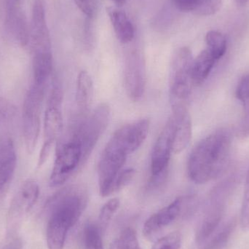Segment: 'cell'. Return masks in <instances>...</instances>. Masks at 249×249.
I'll return each instance as SVG.
<instances>
[{
	"label": "cell",
	"mask_w": 249,
	"mask_h": 249,
	"mask_svg": "<svg viewBox=\"0 0 249 249\" xmlns=\"http://www.w3.org/2000/svg\"><path fill=\"white\" fill-rule=\"evenodd\" d=\"M48 86L32 83L23 102L22 121L26 149L32 153L39 139L42 107Z\"/></svg>",
	"instance_id": "8992f818"
},
{
	"label": "cell",
	"mask_w": 249,
	"mask_h": 249,
	"mask_svg": "<svg viewBox=\"0 0 249 249\" xmlns=\"http://www.w3.org/2000/svg\"><path fill=\"white\" fill-rule=\"evenodd\" d=\"M127 156L124 148L111 138L98 165V182L99 193L102 197L113 194L115 181L122 171Z\"/></svg>",
	"instance_id": "ba28073f"
},
{
	"label": "cell",
	"mask_w": 249,
	"mask_h": 249,
	"mask_svg": "<svg viewBox=\"0 0 249 249\" xmlns=\"http://www.w3.org/2000/svg\"><path fill=\"white\" fill-rule=\"evenodd\" d=\"M29 44L32 53L52 50L43 0H35L34 3Z\"/></svg>",
	"instance_id": "4fadbf2b"
},
{
	"label": "cell",
	"mask_w": 249,
	"mask_h": 249,
	"mask_svg": "<svg viewBox=\"0 0 249 249\" xmlns=\"http://www.w3.org/2000/svg\"><path fill=\"white\" fill-rule=\"evenodd\" d=\"M39 187L35 180L28 179L22 184L10 205L9 222H13L28 213L37 201Z\"/></svg>",
	"instance_id": "2e32d148"
},
{
	"label": "cell",
	"mask_w": 249,
	"mask_h": 249,
	"mask_svg": "<svg viewBox=\"0 0 249 249\" xmlns=\"http://www.w3.org/2000/svg\"><path fill=\"white\" fill-rule=\"evenodd\" d=\"M218 61L207 48L194 58L192 67V78L194 87L201 86L205 83Z\"/></svg>",
	"instance_id": "d6986e66"
},
{
	"label": "cell",
	"mask_w": 249,
	"mask_h": 249,
	"mask_svg": "<svg viewBox=\"0 0 249 249\" xmlns=\"http://www.w3.org/2000/svg\"><path fill=\"white\" fill-rule=\"evenodd\" d=\"M241 225L245 231H249V168L246 178L244 199L241 208Z\"/></svg>",
	"instance_id": "f1b7e54d"
},
{
	"label": "cell",
	"mask_w": 249,
	"mask_h": 249,
	"mask_svg": "<svg viewBox=\"0 0 249 249\" xmlns=\"http://www.w3.org/2000/svg\"><path fill=\"white\" fill-rule=\"evenodd\" d=\"M112 1H113L114 2H115V4H118V5L121 6L124 4L126 0H112Z\"/></svg>",
	"instance_id": "836d02e7"
},
{
	"label": "cell",
	"mask_w": 249,
	"mask_h": 249,
	"mask_svg": "<svg viewBox=\"0 0 249 249\" xmlns=\"http://www.w3.org/2000/svg\"><path fill=\"white\" fill-rule=\"evenodd\" d=\"M17 166L14 142L10 136L0 138V203L4 201L13 182Z\"/></svg>",
	"instance_id": "8fae6325"
},
{
	"label": "cell",
	"mask_w": 249,
	"mask_h": 249,
	"mask_svg": "<svg viewBox=\"0 0 249 249\" xmlns=\"http://www.w3.org/2000/svg\"><path fill=\"white\" fill-rule=\"evenodd\" d=\"M120 205H121V201L119 199L112 198L108 200L101 209L98 225L102 232H105L106 231L114 214L119 209Z\"/></svg>",
	"instance_id": "484cf974"
},
{
	"label": "cell",
	"mask_w": 249,
	"mask_h": 249,
	"mask_svg": "<svg viewBox=\"0 0 249 249\" xmlns=\"http://www.w3.org/2000/svg\"><path fill=\"white\" fill-rule=\"evenodd\" d=\"M231 146L232 135L227 129L216 130L202 139L189 157V178L197 184L217 178L228 165Z\"/></svg>",
	"instance_id": "6da1fadb"
},
{
	"label": "cell",
	"mask_w": 249,
	"mask_h": 249,
	"mask_svg": "<svg viewBox=\"0 0 249 249\" xmlns=\"http://www.w3.org/2000/svg\"><path fill=\"white\" fill-rule=\"evenodd\" d=\"M193 53L187 47L176 53L171 62L170 99L172 109L186 106V102L194 87L192 78Z\"/></svg>",
	"instance_id": "277c9868"
},
{
	"label": "cell",
	"mask_w": 249,
	"mask_h": 249,
	"mask_svg": "<svg viewBox=\"0 0 249 249\" xmlns=\"http://www.w3.org/2000/svg\"><path fill=\"white\" fill-rule=\"evenodd\" d=\"M107 12L118 39L124 44L131 42L134 38V27L125 13L113 7H108Z\"/></svg>",
	"instance_id": "ffe728a7"
},
{
	"label": "cell",
	"mask_w": 249,
	"mask_h": 249,
	"mask_svg": "<svg viewBox=\"0 0 249 249\" xmlns=\"http://www.w3.org/2000/svg\"><path fill=\"white\" fill-rule=\"evenodd\" d=\"M236 228V220L232 219L225 224L213 238H209L203 249H227L231 244Z\"/></svg>",
	"instance_id": "603a6c76"
},
{
	"label": "cell",
	"mask_w": 249,
	"mask_h": 249,
	"mask_svg": "<svg viewBox=\"0 0 249 249\" xmlns=\"http://www.w3.org/2000/svg\"><path fill=\"white\" fill-rule=\"evenodd\" d=\"M77 7L84 14L89 17H92L93 15V5L90 0H74Z\"/></svg>",
	"instance_id": "1f68e13d"
},
{
	"label": "cell",
	"mask_w": 249,
	"mask_h": 249,
	"mask_svg": "<svg viewBox=\"0 0 249 249\" xmlns=\"http://www.w3.org/2000/svg\"><path fill=\"white\" fill-rule=\"evenodd\" d=\"M172 111L176 120L173 152L178 154L187 148L191 141L193 124L187 107L175 108Z\"/></svg>",
	"instance_id": "e0dca14e"
},
{
	"label": "cell",
	"mask_w": 249,
	"mask_h": 249,
	"mask_svg": "<svg viewBox=\"0 0 249 249\" xmlns=\"http://www.w3.org/2000/svg\"><path fill=\"white\" fill-rule=\"evenodd\" d=\"M135 174H136V171L133 168L123 169L115 181V186H114V193L120 191L125 187L132 181Z\"/></svg>",
	"instance_id": "4dcf8cb0"
},
{
	"label": "cell",
	"mask_w": 249,
	"mask_h": 249,
	"mask_svg": "<svg viewBox=\"0 0 249 249\" xmlns=\"http://www.w3.org/2000/svg\"><path fill=\"white\" fill-rule=\"evenodd\" d=\"M173 2L178 10L200 16H212L222 7V0H173Z\"/></svg>",
	"instance_id": "44dd1931"
},
{
	"label": "cell",
	"mask_w": 249,
	"mask_h": 249,
	"mask_svg": "<svg viewBox=\"0 0 249 249\" xmlns=\"http://www.w3.org/2000/svg\"><path fill=\"white\" fill-rule=\"evenodd\" d=\"M84 198L73 191H61L47 203L49 220L46 231L48 249H64L67 234L86 209Z\"/></svg>",
	"instance_id": "7a4b0ae2"
},
{
	"label": "cell",
	"mask_w": 249,
	"mask_h": 249,
	"mask_svg": "<svg viewBox=\"0 0 249 249\" xmlns=\"http://www.w3.org/2000/svg\"><path fill=\"white\" fill-rule=\"evenodd\" d=\"M5 6L4 29L7 35L21 46L29 42V32L26 14L21 3H7Z\"/></svg>",
	"instance_id": "7c38bea8"
},
{
	"label": "cell",
	"mask_w": 249,
	"mask_h": 249,
	"mask_svg": "<svg viewBox=\"0 0 249 249\" xmlns=\"http://www.w3.org/2000/svg\"><path fill=\"white\" fill-rule=\"evenodd\" d=\"M102 231L99 225L88 222L83 229V241L86 249H105L102 241Z\"/></svg>",
	"instance_id": "d4e9b609"
},
{
	"label": "cell",
	"mask_w": 249,
	"mask_h": 249,
	"mask_svg": "<svg viewBox=\"0 0 249 249\" xmlns=\"http://www.w3.org/2000/svg\"><path fill=\"white\" fill-rule=\"evenodd\" d=\"M235 96L243 104L244 107L249 105V74H246L240 80L237 86Z\"/></svg>",
	"instance_id": "f546056e"
},
{
	"label": "cell",
	"mask_w": 249,
	"mask_h": 249,
	"mask_svg": "<svg viewBox=\"0 0 249 249\" xmlns=\"http://www.w3.org/2000/svg\"><path fill=\"white\" fill-rule=\"evenodd\" d=\"M124 88L130 100L138 102L143 97L146 87V71L142 60L131 57L124 69Z\"/></svg>",
	"instance_id": "9a60e30c"
},
{
	"label": "cell",
	"mask_w": 249,
	"mask_h": 249,
	"mask_svg": "<svg viewBox=\"0 0 249 249\" xmlns=\"http://www.w3.org/2000/svg\"><path fill=\"white\" fill-rule=\"evenodd\" d=\"M93 96V83L88 71L83 70L77 76L76 102L80 112L86 115Z\"/></svg>",
	"instance_id": "7402d4cb"
},
{
	"label": "cell",
	"mask_w": 249,
	"mask_h": 249,
	"mask_svg": "<svg viewBox=\"0 0 249 249\" xmlns=\"http://www.w3.org/2000/svg\"><path fill=\"white\" fill-rule=\"evenodd\" d=\"M206 42L207 49L219 61L227 51L225 36L218 31H210L206 34Z\"/></svg>",
	"instance_id": "cb8c5ba5"
},
{
	"label": "cell",
	"mask_w": 249,
	"mask_h": 249,
	"mask_svg": "<svg viewBox=\"0 0 249 249\" xmlns=\"http://www.w3.org/2000/svg\"><path fill=\"white\" fill-rule=\"evenodd\" d=\"M118 249H142L138 241L136 231L132 228L124 230L117 241Z\"/></svg>",
	"instance_id": "4316f807"
},
{
	"label": "cell",
	"mask_w": 249,
	"mask_h": 249,
	"mask_svg": "<svg viewBox=\"0 0 249 249\" xmlns=\"http://www.w3.org/2000/svg\"><path fill=\"white\" fill-rule=\"evenodd\" d=\"M235 1L238 5L244 6L249 2V0H235Z\"/></svg>",
	"instance_id": "d6a6232c"
},
{
	"label": "cell",
	"mask_w": 249,
	"mask_h": 249,
	"mask_svg": "<svg viewBox=\"0 0 249 249\" xmlns=\"http://www.w3.org/2000/svg\"><path fill=\"white\" fill-rule=\"evenodd\" d=\"M32 82L48 86L53 70L52 50L32 53Z\"/></svg>",
	"instance_id": "ac0fdd59"
},
{
	"label": "cell",
	"mask_w": 249,
	"mask_h": 249,
	"mask_svg": "<svg viewBox=\"0 0 249 249\" xmlns=\"http://www.w3.org/2000/svg\"><path fill=\"white\" fill-rule=\"evenodd\" d=\"M197 197L194 196L179 197L168 206L152 214L143 225V234L148 240H152L165 228L181 216L188 217L197 210Z\"/></svg>",
	"instance_id": "52a82bcc"
},
{
	"label": "cell",
	"mask_w": 249,
	"mask_h": 249,
	"mask_svg": "<svg viewBox=\"0 0 249 249\" xmlns=\"http://www.w3.org/2000/svg\"><path fill=\"white\" fill-rule=\"evenodd\" d=\"M109 249H118V247H117V241H114V242L111 244Z\"/></svg>",
	"instance_id": "e575fe53"
},
{
	"label": "cell",
	"mask_w": 249,
	"mask_h": 249,
	"mask_svg": "<svg viewBox=\"0 0 249 249\" xmlns=\"http://www.w3.org/2000/svg\"><path fill=\"white\" fill-rule=\"evenodd\" d=\"M110 120V108L107 104H101L89 116L80 118L71 130L81 144L83 163L88 160L101 136L105 133Z\"/></svg>",
	"instance_id": "5b68a950"
},
{
	"label": "cell",
	"mask_w": 249,
	"mask_h": 249,
	"mask_svg": "<svg viewBox=\"0 0 249 249\" xmlns=\"http://www.w3.org/2000/svg\"><path fill=\"white\" fill-rule=\"evenodd\" d=\"M83 150L79 141L71 134L67 142L57 149L49 184L58 187L67 182L80 166L83 165Z\"/></svg>",
	"instance_id": "9c48e42d"
},
{
	"label": "cell",
	"mask_w": 249,
	"mask_h": 249,
	"mask_svg": "<svg viewBox=\"0 0 249 249\" xmlns=\"http://www.w3.org/2000/svg\"><path fill=\"white\" fill-rule=\"evenodd\" d=\"M149 127L150 122L149 120H139L122 126L115 131L112 138L129 155L136 152L146 140Z\"/></svg>",
	"instance_id": "5bb4252c"
},
{
	"label": "cell",
	"mask_w": 249,
	"mask_h": 249,
	"mask_svg": "<svg viewBox=\"0 0 249 249\" xmlns=\"http://www.w3.org/2000/svg\"><path fill=\"white\" fill-rule=\"evenodd\" d=\"M182 237L178 232H173L158 239L152 249H180Z\"/></svg>",
	"instance_id": "83f0119b"
},
{
	"label": "cell",
	"mask_w": 249,
	"mask_h": 249,
	"mask_svg": "<svg viewBox=\"0 0 249 249\" xmlns=\"http://www.w3.org/2000/svg\"><path fill=\"white\" fill-rule=\"evenodd\" d=\"M176 120L171 115L160 133L151 154V178L168 174V165L173 152Z\"/></svg>",
	"instance_id": "30bf717a"
},
{
	"label": "cell",
	"mask_w": 249,
	"mask_h": 249,
	"mask_svg": "<svg viewBox=\"0 0 249 249\" xmlns=\"http://www.w3.org/2000/svg\"><path fill=\"white\" fill-rule=\"evenodd\" d=\"M63 92L60 82L53 79L44 115L43 143L38 160L42 166L49 158L54 143L61 135L64 125L62 113Z\"/></svg>",
	"instance_id": "3957f363"
}]
</instances>
